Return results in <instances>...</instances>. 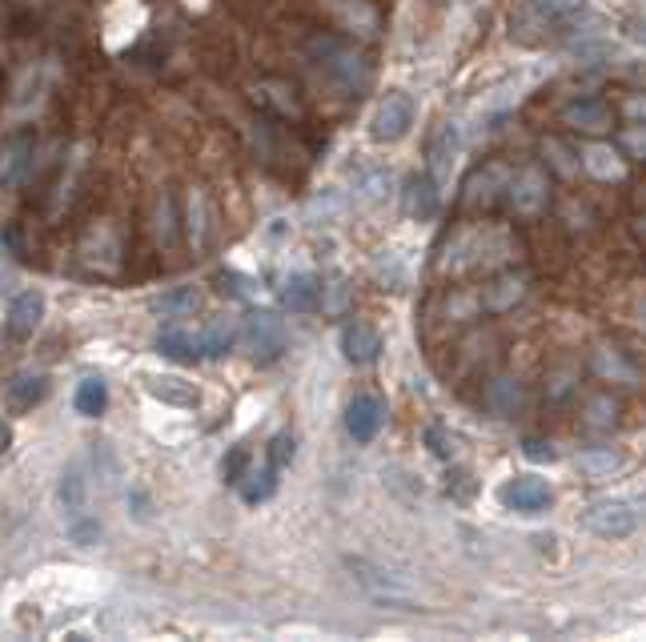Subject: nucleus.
I'll use <instances>...</instances> for the list:
<instances>
[{
  "instance_id": "obj_17",
  "label": "nucleus",
  "mask_w": 646,
  "mask_h": 642,
  "mask_svg": "<svg viewBox=\"0 0 646 642\" xmlns=\"http://www.w3.org/2000/svg\"><path fill=\"white\" fill-rule=\"evenodd\" d=\"M562 121L570 129H578V133H606L614 125V113H610V105L602 97H578V101H570L562 109Z\"/></svg>"
},
{
  "instance_id": "obj_2",
  "label": "nucleus",
  "mask_w": 646,
  "mask_h": 642,
  "mask_svg": "<svg viewBox=\"0 0 646 642\" xmlns=\"http://www.w3.org/2000/svg\"><path fill=\"white\" fill-rule=\"evenodd\" d=\"M313 49V57H317V65L326 69L342 89H366L370 85V65L358 57V53H350V49H342L338 41H330V37H321V41H313L309 45Z\"/></svg>"
},
{
  "instance_id": "obj_21",
  "label": "nucleus",
  "mask_w": 646,
  "mask_h": 642,
  "mask_svg": "<svg viewBox=\"0 0 646 642\" xmlns=\"http://www.w3.org/2000/svg\"><path fill=\"white\" fill-rule=\"evenodd\" d=\"M281 301L293 313H309V309L321 305V281L313 273H289L285 285H281Z\"/></svg>"
},
{
  "instance_id": "obj_36",
  "label": "nucleus",
  "mask_w": 646,
  "mask_h": 642,
  "mask_svg": "<svg viewBox=\"0 0 646 642\" xmlns=\"http://www.w3.org/2000/svg\"><path fill=\"white\" fill-rule=\"evenodd\" d=\"M522 454H526L530 462H554V458H558V450H554L546 438H526V442H522Z\"/></svg>"
},
{
  "instance_id": "obj_41",
  "label": "nucleus",
  "mask_w": 646,
  "mask_h": 642,
  "mask_svg": "<svg viewBox=\"0 0 646 642\" xmlns=\"http://www.w3.org/2000/svg\"><path fill=\"white\" fill-rule=\"evenodd\" d=\"M326 289H330V301H321V305L342 309V305H346V285H342V281H334V285H326Z\"/></svg>"
},
{
  "instance_id": "obj_26",
  "label": "nucleus",
  "mask_w": 646,
  "mask_h": 642,
  "mask_svg": "<svg viewBox=\"0 0 646 642\" xmlns=\"http://www.w3.org/2000/svg\"><path fill=\"white\" fill-rule=\"evenodd\" d=\"M233 342H237V326L229 317H213L201 334V358H225L233 350Z\"/></svg>"
},
{
  "instance_id": "obj_3",
  "label": "nucleus",
  "mask_w": 646,
  "mask_h": 642,
  "mask_svg": "<svg viewBox=\"0 0 646 642\" xmlns=\"http://www.w3.org/2000/svg\"><path fill=\"white\" fill-rule=\"evenodd\" d=\"M502 201H506L518 217H538V213L550 205V177H546L538 165H526V169L510 173Z\"/></svg>"
},
{
  "instance_id": "obj_9",
  "label": "nucleus",
  "mask_w": 646,
  "mask_h": 642,
  "mask_svg": "<svg viewBox=\"0 0 646 642\" xmlns=\"http://www.w3.org/2000/svg\"><path fill=\"white\" fill-rule=\"evenodd\" d=\"M526 293H530V277H526L522 269H506V273L490 277V281L478 289V301H482V313H506V309H514Z\"/></svg>"
},
{
  "instance_id": "obj_6",
  "label": "nucleus",
  "mask_w": 646,
  "mask_h": 642,
  "mask_svg": "<svg viewBox=\"0 0 646 642\" xmlns=\"http://www.w3.org/2000/svg\"><path fill=\"white\" fill-rule=\"evenodd\" d=\"M33 157H37V133L33 129H17L0 145V189H17L25 185V177L33 173Z\"/></svg>"
},
{
  "instance_id": "obj_14",
  "label": "nucleus",
  "mask_w": 646,
  "mask_h": 642,
  "mask_svg": "<svg viewBox=\"0 0 646 642\" xmlns=\"http://www.w3.org/2000/svg\"><path fill=\"white\" fill-rule=\"evenodd\" d=\"M41 321H45V293L41 289H25L13 297L9 305V334L17 342H29L37 330H41Z\"/></svg>"
},
{
  "instance_id": "obj_16",
  "label": "nucleus",
  "mask_w": 646,
  "mask_h": 642,
  "mask_svg": "<svg viewBox=\"0 0 646 642\" xmlns=\"http://www.w3.org/2000/svg\"><path fill=\"white\" fill-rule=\"evenodd\" d=\"M145 390L149 398H157L161 406H173V410H197L201 406V390L177 374H153L145 378Z\"/></svg>"
},
{
  "instance_id": "obj_42",
  "label": "nucleus",
  "mask_w": 646,
  "mask_h": 642,
  "mask_svg": "<svg viewBox=\"0 0 646 642\" xmlns=\"http://www.w3.org/2000/svg\"><path fill=\"white\" fill-rule=\"evenodd\" d=\"M630 37H634V41H638V45H646V13H642V17H634V21H630Z\"/></svg>"
},
{
  "instance_id": "obj_29",
  "label": "nucleus",
  "mask_w": 646,
  "mask_h": 642,
  "mask_svg": "<svg viewBox=\"0 0 646 642\" xmlns=\"http://www.w3.org/2000/svg\"><path fill=\"white\" fill-rule=\"evenodd\" d=\"M582 165H586L598 181H614V177H622V161H618V153H614L610 145H590V149L582 153Z\"/></svg>"
},
{
  "instance_id": "obj_33",
  "label": "nucleus",
  "mask_w": 646,
  "mask_h": 642,
  "mask_svg": "<svg viewBox=\"0 0 646 642\" xmlns=\"http://www.w3.org/2000/svg\"><path fill=\"white\" fill-rule=\"evenodd\" d=\"M293 454H297V438H293V434H277V438L269 442V466H273V470H285V466L293 462Z\"/></svg>"
},
{
  "instance_id": "obj_40",
  "label": "nucleus",
  "mask_w": 646,
  "mask_h": 642,
  "mask_svg": "<svg viewBox=\"0 0 646 642\" xmlns=\"http://www.w3.org/2000/svg\"><path fill=\"white\" fill-rule=\"evenodd\" d=\"M97 534H101V526H97V522H77V526H73L77 546H93V542H97Z\"/></svg>"
},
{
  "instance_id": "obj_20",
  "label": "nucleus",
  "mask_w": 646,
  "mask_h": 642,
  "mask_svg": "<svg viewBox=\"0 0 646 642\" xmlns=\"http://www.w3.org/2000/svg\"><path fill=\"white\" fill-rule=\"evenodd\" d=\"M438 181L430 177V173H414L410 181H406V213L410 217H418V221H430L434 213H438Z\"/></svg>"
},
{
  "instance_id": "obj_30",
  "label": "nucleus",
  "mask_w": 646,
  "mask_h": 642,
  "mask_svg": "<svg viewBox=\"0 0 646 642\" xmlns=\"http://www.w3.org/2000/svg\"><path fill=\"white\" fill-rule=\"evenodd\" d=\"M61 506H65L73 518L85 510V478H81L77 466H69V474L61 478Z\"/></svg>"
},
{
  "instance_id": "obj_4",
  "label": "nucleus",
  "mask_w": 646,
  "mask_h": 642,
  "mask_svg": "<svg viewBox=\"0 0 646 642\" xmlns=\"http://www.w3.org/2000/svg\"><path fill=\"white\" fill-rule=\"evenodd\" d=\"M414 117H418V105H414L410 93H386L378 101L374 117H370V137L382 141V145H394V141H402L410 133Z\"/></svg>"
},
{
  "instance_id": "obj_23",
  "label": "nucleus",
  "mask_w": 646,
  "mask_h": 642,
  "mask_svg": "<svg viewBox=\"0 0 646 642\" xmlns=\"http://www.w3.org/2000/svg\"><path fill=\"white\" fill-rule=\"evenodd\" d=\"M458 145H462V141H458V129H454V125H442V129L430 137V149H426V153H430V177H434V181H442V177L450 173V165H454V157H458Z\"/></svg>"
},
{
  "instance_id": "obj_15",
  "label": "nucleus",
  "mask_w": 646,
  "mask_h": 642,
  "mask_svg": "<svg viewBox=\"0 0 646 642\" xmlns=\"http://www.w3.org/2000/svg\"><path fill=\"white\" fill-rule=\"evenodd\" d=\"M506 181H510V169L506 165H482L470 181H466V193H462V205L466 209H486V205H494L502 193H506Z\"/></svg>"
},
{
  "instance_id": "obj_7",
  "label": "nucleus",
  "mask_w": 646,
  "mask_h": 642,
  "mask_svg": "<svg viewBox=\"0 0 646 642\" xmlns=\"http://www.w3.org/2000/svg\"><path fill=\"white\" fill-rule=\"evenodd\" d=\"M498 498H502V506H506V510H514V514H542V510H550L554 490H550V482H546V478H530V474H522V478L502 482Z\"/></svg>"
},
{
  "instance_id": "obj_35",
  "label": "nucleus",
  "mask_w": 646,
  "mask_h": 642,
  "mask_svg": "<svg viewBox=\"0 0 646 642\" xmlns=\"http://www.w3.org/2000/svg\"><path fill=\"white\" fill-rule=\"evenodd\" d=\"M582 5V0H534V13H542L546 21H558L566 13H574Z\"/></svg>"
},
{
  "instance_id": "obj_1",
  "label": "nucleus",
  "mask_w": 646,
  "mask_h": 642,
  "mask_svg": "<svg viewBox=\"0 0 646 642\" xmlns=\"http://www.w3.org/2000/svg\"><path fill=\"white\" fill-rule=\"evenodd\" d=\"M498 241H502V233H498V229H490V225H466V229H458V233L446 241V249H442V257H438V265H442V269H450V273L474 269V265H482L486 257H494V253H498Z\"/></svg>"
},
{
  "instance_id": "obj_12",
  "label": "nucleus",
  "mask_w": 646,
  "mask_h": 642,
  "mask_svg": "<svg viewBox=\"0 0 646 642\" xmlns=\"http://www.w3.org/2000/svg\"><path fill=\"white\" fill-rule=\"evenodd\" d=\"M590 374H594L598 382L626 386V390H638V382H642L638 366H634L618 346H598V350L590 354Z\"/></svg>"
},
{
  "instance_id": "obj_38",
  "label": "nucleus",
  "mask_w": 646,
  "mask_h": 642,
  "mask_svg": "<svg viewBox=\"0 0 646 642\" xmlns=\"http://www.w3.org/2000/svg\"><path fill=\"white\" fill-rule=\"evenodd\" d=\"M245 466H249V454H245V450H233V454L225 458V466H221V470H225V482H233V486H237V482H241V474H245Z\"/></svg>"
},
{
  "instance_id": "obj_37",
  "label": "nucleus",
  "mask_w": 646,
  "mask_h": 642,
  "mask_svg": "<svg viewBox=\"0 0 646 642\" xmlns=\"http://www.w3.org/2000/svg\"><path fill=\"white\" fill-rule=\"evenodd\" d=\"M542 153H550V165H558L562 173H574V169H578V161H566V157H570V149H566L562 141H554V137L542 145Z\"/></svg>"
},
{
  "instance_id": "obj_39",
  "label": "nucleus",
  "mask_w": 646,
  "mask_h": 642,
  "mask_svg": "<svg viewBox=\"0 0 646 642\" xmlns=\"http://www.w3.org/2000/svg\"><path fill=\"white\" fill-rule=\"evenodd\" d=\"M622 145H626L634 157H646V125H626Z\"/></svg>"
},
{
  "instance_id": "obj_43",
  "label": "nucleus",
  "mask_w": 646,
  "mask_h": 642,
  "mask_svg": "<svg viewBox=\"0 0 646 642\" xmlns=\"http://www.w3.org/2000/svg\"><path fill=\"white\" fill-rule=\"evenodd\" d=\"M13 446V430H9V422H0V454H5Z\"/></svg>"
},
{
  "instance_id": "obj_10",
  "label": "nucleus",
  "mask_w": 646,
  "mask_h": 642,
  "mask_svg": "<svg viewBox=\"0 0 646 642\" xmlns=\"http://www.w3.org/2000/svg\"><path fill=\"white\" fill-rule=\"evenodd\" d=\"M618 426H622V406H618V398H610V394H590V398L582 402V410H578V430H582L586 438H610Z\"/></svg>"
},
{
  "instance_id": "obj_19",
  "label": "nucleus",
  "mask_w": 646,
  "mask_h": 642,
  "mask_svg": "<svg viewBox=\"0 0 646 642\" xmlns=\"http://www.w3.org/2000/svg\"><path fill=\"white\" fill-rule=\"evenodd\" d=\"M157 354L177 366H193V362H201V334H193L185 326H169L157 334Z\"/></svg>"
},
{
  "instance_id": "obj_31",
  "label": "nucleus",
  "mask_w": 646,
  "mask_h": 642,
  "mask_svg": "<svg viewBox=\"0 0 646 642\" xmlns=\"http://www.w3.org/2000/svg\"><path fill=\"white\" fill-rule=\"evenodd\" d=\"M574 390H578V374H574L570 366H562V370H554V374L546 378V398H550V402H566Z\"/></svg>"
},
{
  "instance_id": "obj_32",
  "label": "nucleus",
  "mask_w": 646,
  "mask_h": 642,
  "mask_svg": "<svg viewBox=\"0 0 646 642\" xmlns=\"http://www.w3.org/2000/svg\"><path fill=\"white\" fill-rule=\"evenodd\" d=\"M426 446H430V454L442 458V462H450V458L458 454V438L446 434L442 426H430V430H426Z\"/></svg>"
},
{
  "instance_id": "obj_24",
  "label": "nucleus",
  "mask_w": 646,
  "mask_h": 642,
  "mask_svg": "<svg viewBox=\"0 0 646 642\" xmlns=\"http://www.w3.org/2000/svg\"><path fill=\"white\" fill-rule=\"evenodd\" d=\"M618 470H622V454L610 450V446H594V450L578 454V474L590 478V482H602V478H610Z\"/></svg>"
},
{
  "instance_id": "obj_28",
  "label": "nucleus",
  "mask_w": 646,
  "mask_h": 642,
  "mask_svg": "<svg viewBox=\"0 0 646 642\" xmlns=\"http://www.w3.org/2000/svg\"><path fill=\"white\" fill-rule=\"evenodd\" d=\"M73 406H77V414H85V418H101L105 406H109V382H105V378H85V382L77 386V394H73Z\"/></svg>"
},
{
  "instance_id": "obj_34",
  "label": "nucleus",
  "mask_w": 646,
  "mask_h": 642,
  "mask_svg": "<svg viewBox=\"0 0 646 642\" xmlns=\"http://www.w3.org/2000/svg\"><path fill=\"white\" fill-rule=\"evenodd\" d=\"M157 237L161 245H173V197L169 193H161L157 201Z\"/></svg>"
},
{
  "instance_id": "obj_22",
  "label": "nucleus",
  "mask_w": 646,
  "mask_h": 642,
  "mask_svg": "<svg viewBox=\"0 0 646 642\" xmlns=\"http://www.w3.org/2000/svg\"><path fill=\"white\" fill-rule=\"evenodd\" d=\"M5 394H9L13 410H33V406H41L49 398V378L45 374H33V370H21V374L9 378Z\"/></svg>"
},
{
  "instance_id": "obj_25",
  "label": "nucleus",
  "mask_w": 646,
  "mask_h": 642,
  "mask_svg": "<svg viewBox=\"0 0 646 642\" xmlns=\"http://www.w3.org/2000/svg\"><path fill=\"white\" fill-rule=\"evenodd\" d=\"M237 490H241V502H245V506H261V502L273 498V490H277V470H273V466L245 470L241 482H237Z\"/></svg>"
},
{
  "instance_id": "obj_11",
  "label": "nucleus",
  "mask_w": 646,
  "mask_h": 642,
  "mask_svg": "<svg viewBox=\"0 0 646 642\" xmlns=\"http://www.w3.org/2000/svg\"><path fill=\"white\" fill-rule=\"evenodd\" d=\"M582 526L590 530V534H598V538H626L630 530H634V510L626 506V502H594L586 514H582Z\"/></svg>"
},
{
  "instance_id": "obj_13",
  "label": "nucleus",
  "mask_w": 646,
  "mask_h": 642,
  "mask_svg": "<svg viewBox=\"0 0 646 642\" xmlns=\"http://www.w3.org/2000/svg\"><path fill=\"white\" fill-rule=\"evenodd\" d=\"M522 406H526V390H522L518 378H506V374L486 378V386H482V410L490 418H514V414H522Z\"/></svg>"
},
{
  "instance_id": "obj_8",
  "label": "nucleus",
  "mask_w": 646,
  "mask_h": 642,
  "mask_svg": "<svg viewBox=\"0 0 646 642\" xmlns=\"http://www.w3.org/2000/svg\"><path fill=\"white\" fill-rule=\"evenodd\" d=\"M386 426V402L378 394H354L346 406V430L358 446H370Z\"/></svg>"
},
{
  "instance_id": "obj_44",
  "label": "nucleus",
  "mask_w": 646,
  "mask_h": 642,
  "mask_svg": "<svg viewBox=\"0 0 646 642\" xmlns=\"http://www.w3.org/2000/svg\"><path fill=\"white\" fill-rule=\"evenodd\" d=\"M638 237H642V241H646V217H642V221H638Z\"/></svg>"
},
{
  "instance_id": "obj_18",
  "label": "nucleus",
  "mask_w": 646,
  "mask_h": 642,
  "mask_svg": "<svg viewBox=\"0 0 646 642\" xmlns=\"http://www.w3.org/2000/svg\"><path fill=\"white\" fill-rule=\"evenodd\" d=\"M342 354L354 366H370L382 354V334L374 326H366V321H350V326L342 330Z\"/></svg>"
},
{
  "instance_id": "obj_5",
  "label": "nucleus",
  "mask_w": 646,
  "mask_h": 642,
  "mask_svg": "<svg viewBox=\"0 0 646 642\" xmlns=\"http://www.w3.org/2000/svg\"><path fill=\"white\" fill-rule=\"evenodd\" d=\"M245 350H249V358L257 366L277 362L281 350H285V326H281V317H273L265 309L249 313V321H245Z\"/></svg>"
},
{
  "instance_id": "obj_27",
  "label": "nucleus",
  "mask_w": 646,
  "mask_h": 642,
  "mask_svg": "<svg viewBox=\"0 0 646 642\" xmlns=\"http://www.w3.org/2000/svg\"><path fill=\"white\" fill-rule=\"evenodd\" d=\"M201 301L205 297H201L197 285H177V289L157 297V313H165V317H193L201 309Z\"/></svg>"
}]
</instances>
